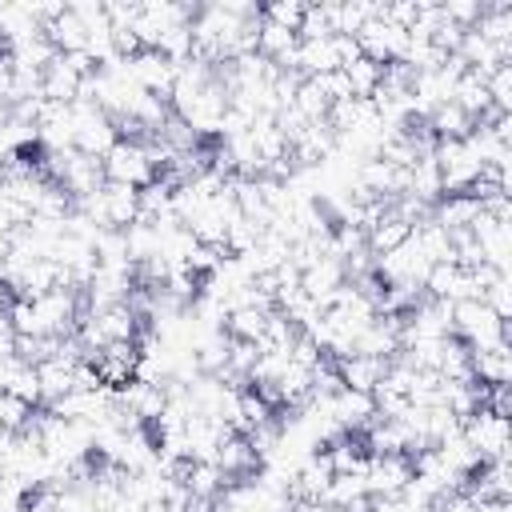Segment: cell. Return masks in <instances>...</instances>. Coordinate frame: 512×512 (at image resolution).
I'll return each instance as SVG.
<instances>
[{
    "label": "cell",
    "mask_w": 512,
    "mask_h": 512,
    "mask_svg": "<svg viewBox=\"0 0 512 512\" xmlns=\"http://www.w3.org/2000/svg\"><path fill=\"white\" fill-rule=\"evenodd\" d=\"M304 12H308V4H304V0H276V4H260V20H268V24H276V28H288V32H300Z\"/></svg>",
    "instance_id": "cell-4"
},
{
    "label": "cell",
    "mask_w": 512,
    "mask_h": 512,
    "mask_svg": "<svg viewBox=\"0 0 512 512\" xmlns=\"http://www.w3.org/2000/svg\"><path fill=\"white\" fill-rule=\"evenodd\" d=\"M4 436H8V428H4V424H0V440H4Z\"/></svg>",
    "instance_id": "cell-6"
},
{
    "label": "cell",
    "mask_w": 512,
    "mask_h": 512,
    "mask_svg": "<svg viewBox=\"0 0 512 512\" xmlns=\"http://www.w3.org/2000/svg\"><path fill=\"white\" fill-rule=\"evenodd\" d=\"M472 380H480V384H508L512 380V352H508V344L472 352Z\"/></svg>",
    "instance_id": "cell-3"
},
{
    "label": "cell",
    "mask_w": 512,
    "mask_h": 512,
    "mask_svg": "<svg viewBox=\"0 0 512 512\" xmlns=\"http://www.w3.org/2000/svg\"><path fill=\"white\" fill-rule=\"evenodd\" d=\"M28 416H32V404H28V400H20V396H12V392H0V424H4L8 432H20V428L28 424Z\"/></svg>",
    "instance_id": "cell-5"
},
{
    "label": "cell",
    "mask_w": 512,
    "mask_h": 512,
    "mask_svg": "<svg viewBox=\"0 0 512 512\" xmlns=\"http://www.w3.org/2000/svg\"><path fill=\"white\" fill-rule=\"evenodd\" d=\"M104 176L108 184H128V188H144L152 180V160L140 144H124L116 140L104 156Z\"/></svg>",
    "instance_id": "cell-1"
},
{
    "label": "cell",
    "mask_w": 512,
    "mask_h": 512,
    "mask_svg": "<svg viewBox=\"0 0 512 512\" xmlns=\"http://www.w3.org/2000/svg\"><path fill=\"white\" fill-rule=\"evenodd\" d=\"M340 72H344V80H348L352 100H372L376 88H380V80H384V64L372 60V56H356V60L344 64Z\"/></svg>",
    "instance_id": "cell-2"
}]
</instances>
